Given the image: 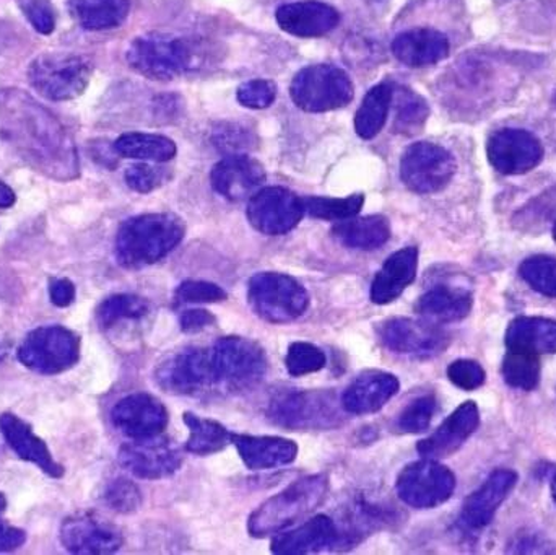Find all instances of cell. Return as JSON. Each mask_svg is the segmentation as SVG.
<instances>
[{
    "mask_svg": "<svg viewBox=\"0 0 556 555\" xmlns=\"http://www.w3.org/2000/svg\"><path fill=\"white\" fill-rule=\"evenodd\" d=\"M0 143L49 178L78 176V153L71 134L45 106L20 90H0Z\"/></svg>",
    "mask_w": 556,
    "mask_h": 555,
    "instance_id": "1",
    "label": "cell"
},
{
    "mask_svg": "<svg viewBox=\"0 0 556 555\" xmlns=\"http://www.w3.org/2000/svg\"><path fill=\"white\" fill-rule=\"evenodd\" d=\"M186 225L169 212L127 218L116 235V260L126 269H142L159 263L179 247Z\"/></svg>",
    "mask_w": 556,
    "mask_h": 555,
    "instance_id": "2",
    "label": "cell"
},
{
    "mask_svg": "<svg viewBox=\"0 0 556 555\" xmlns=\"http://www.w3.org/2000/svg\"><path fill=\"white\" fill-rule=\"evenodd\" d=\"M329 492V479L324 475L304 476L291 482L280 494L264 502L248 521L253 538L280 533L301 518L316 510Z\"/></svg>",
    "mask_w": 556,
    "mask_h": 555,
    "instance_id": "3",
    "label": "cell"
},
{
    "mask_svg": "<svg viewBox=\"0 0 556 555\" xmlns=\"http://www.w3.org/2000/svg\"><path fill=\"white\" fill-rule=\"evenodd\" d=\"M342 400L329 390H285L270 400L267 416L290 430H329L342 424Z\"/></svg>",
    "mask_w": 556,
    "mask_h": 555,
    "instance_id": "4",
    "label": "cell"
},
{
    "mask_svg": "<svg viewBox=\"0 0 556 555\" xmlns=\"http://www.w3.org/2000/svg\"><path fill=\"white\" fill-rule=\"evenodd\" d=\"M211 352L215 388L225 393L254 390L266 377V351L251 339L228 336L218 339Z\"/></svg>",
    "mask_w": 556,
    "mask_h": 555,
    "instance_id": "5",
    "label": "cell"
},
{
    "mask_svg": "<svg viewBox=\"0 0 556 555\" xmlns=\"http://www.w3.org/2000/svg\"><path fill=\"white\" fill-rule=\"evenodd\" d=\"M127 64L143 77L169 81L194 64V52L185 39L168 33H147L130 42Z\"/></svg>",
    "mask_w": 556,
    "mask_h": 555,
    "instance_id": "6",
    "label": "cell"
},
{
    "mask_svg": "<svg viewBox=\"0 0 556 555\" xmlns=\"http://www.w3.org/2000/svg\"><path fill=\"white\" fill-rule=\"evenodd\" d=\"M248 299L260 318L273 325H287L309 308L306 289L287 274L261 273L250 280Z\"/></svg>",
    "mask_w": 556,
    "mask_h": 555,
    "instance_id": "7",
    "label": "cell"
},
{
    "mask_svg": "<svg viewBox=\"0 0 556 555\" xmlns=\"http://www.w3.org/2000/svg\"><path fill=\"white\" fill-rule=\"evenodd\" d=\"M291 98L306 113L340 110L353 100V84L342 68L314 64L301 68L290 87Z\"/></svg>",
    "mask_w": 556,
    "mask_h": 555,
    "instance_id": "8",
    "label": "cell"
},
{
    "mask_svg": "<svg viewBox=\"0 0 556 555\" xmlns=\"http://www.w3.org/2000/svg\"><path fill=\"white\" fill-rule=\"evenodd\" d=\"M90 59L77 54H42L29 64V85L51 101L80 97L90 84Z\"/></svg>",
    "mask_w": 556,
    "mask_h": 555,
    "instance_id": "9",
    "label": "cell"
},
{
    "mask_svg": "<svg viewBox=\"0 0 556 555\" xmlns=\"http://www.w3.org/2000/svg\"><path fill=\"white\" fill-rule=\"evenodd\" d=\"M16 355L20 364L36 374H64L80 358V339L64 326H42L23 339Z\"/></svg>",
    "mask_w": 556,
    "mask_h": 555,
    "instance_id": "10",
    "label": "cell"
},
{
    "mask_svg": "<svg viewBox=\"0 0 556 555\" xmlns=\"http://www.w3.org/2000/svg\"><path fill=\"white\" fill-rule=\"evenodd\" d=\"M395 489L405 505L428 510L450 501L456 489V476L437 459L424 458L402 469Z\"/></svg>",
    "mask_w": 556,
    "mask_h": 555,
    "instance_id": "11",
    "label": "cell"
},
{
    "mask_svg": "<svg viewBox=\"0 0 556 555\" xmlns=\"http://www.w3.org/2000/svg\"><path fill=\"white\" fill-rule=\"evenodd\" d=\"M456 173V159L444 147L417 142L405 150L401 160L402 182L417 194L443 191Z\"/></svg>",
    "mask_w": 556,
    "mask_h": 555,
    "instance_id": "12",
    "label": "cell"
},
{
    "mask_svg": "<svg viewBox=\"0 0 556 555\" xmlns=\"http://www.w3.org/2000/svg\"><path fill=\"white\" fill-rule=\"evenodd\" d=\"M160 390L176 396H199L215 387L212 352L207 349H188L169 355L155 370Z\"/></svg>",
    "mask_w": 556,
    "mask_h": 555,
    "instance_id": "13",
    "label": "cell"
},
{
    "mask_svg": "<svg viewBox=\"0 0 556 555\" xmlns=\"http://www.w3.org/2000/svg\"><path fill=\"white\" fill-rule=\"evenodd\" d=\"M376 332L386 349L408 357H434L450 345L447 332L427 319L391 318L381 323Z\"/></svg>",
    "mask_w": 556,
    "mask_h": 555,
    "instance_id": "14",
    "label": "cell"
},
{
    "mask_svg": "<svg viewBox=\"0 0 556 555\" xmlns=\"http://www.w3.org/2000/svg\"><path fill=\"white\" fill-rule=\"evenodd\" d=\"M121 466L130 475L146 481H159L176 475L181 469L185 456L168 437H150L126 443L119 450Z\"/></svg>",
    "mask_w": 556,
    "mask_h": 555,
    "instance_id": "15",
    "label": "cell"
},
{
    "mask_svg": "<svg viewBox=\"0 0 556 555\" xmlns=\"http://www.w3.org/2000/svg\"><path fill=\"white\" fill-rule=\"evenodd\" d=\"M304 214L303 199L281 186L261 188L248 202V220L269 237L293 230Z\"/></svg>",
    "mask_w": 556,
    "mask_h": 555,
    "instance_id": "16",
    "label": "cell"
},
{
    "mask_svg": "<svg viewBox=\"0 0 556 555\" xmlns=\"http://www.w3.org/2000/svg\"><path fill=\"white\" fill-rule=\"evenodd\" d=\"M486 155L502 175H525L544 159L541 140L525 129H502L490 137Z\"/></svg>",
    "mask_w": 556,
    "mask_h": 555,
    "instance_id": "17",
    "label": "cell"
},
{
    "mask_svg": "<svg viewBox=\"0 0 556 555\" xmlns=\"http://www.w3.org/2000/svg\"><path fill=\"white\" fill-rule=\"evenodd\" d=\"M61 543L68 553L113 554L124 544L119 528L93 514H75L61 525Z\"/></svg>",
    "mask_w": 556,
    "mask_h": 555,
    "instance_id": "18",
    "label": "cell"
},
{
    "mask_svg": "<svg viewBox=\"0 0 556 555\" xmlns=\"http://www.w3.org/2000/svg\"><path fill=\"white\" fill-rule=\"evenodd\" d=\"M168 411L152 394L136 393L117 401L111 411V422L129 439L162 436L168 426Z\"/></svg>",
    "mask_w": 556,
    "mask_h": 555,
    "instance_id": "19",
    "label": "cell"
},
{
    "mask_svg": "<svg viewBox=\"0 0 556 555\" xmlns=\"http://www.w3.org/2000/svg\"><path fill=\"white\" fill-rule=\"evenodd\" d=\"M212 186L231 202L251 199L266 182V169L253 156L227 155L212 168Z\"/></svg>",
    "mask_w": 556,
    "mask_h": 555,
    "instance_id": "20",
    "label": "cell"
},
{
    "mask_svg": "<svg viewBox=\"0 0 556 555\" xmlns=\"http://www.w3.org/2000/svg\"><path fill=\"white\" fill-rule=\"evenodd\" d=\"M480 426L479 407L473 401L460 404L430 437L418 443L424 458H450L476 433Z\"/></svg>",
    "mask_w": 556,
    "mask_h": 555,
    "instance_id": "21",
    "label": "cell"
},
{
    "mask_svg": "<svg viewBox=\"0 0 556 555\" xmlns=\"http://www.w3.org/2000/svg\"><path fill=\"white\" fill-rule=\"evenodd\" d=\"M518 482L511 469H496L486 481L469 495L460 512V521L470 530H482L495 518L496 510L508 499Z\"/></svg>",
    "mask_w": 556,
    "mask_h": 555,
    "instance_id": "22",
    "label": "cell"
},
{
    "mask_svg": "<svg viewBox=\"0 0 556 555\" xmlns=\"http://www.w3.org/2000/svg\"><path fill=\"white\" fill-rule=\"evenodd\" d=\"M278 26L298 38H319L336 29L340 15L329 3L300 0L285 3L276 12Z\"/></svg>",
    "mask_w": 556,
    "mask_h": 555,
    "instance_id": "23",
    "label": "cell"
},
{
    "mask_svg": "<svg viewBox=\"0 0 556 555\" xmlns=\"http://www.w3.org/2000/svg\"><path fill=\"white\" fill-rule=\"evenodd\" d=\"M397 377L388 371L369 370L356 377L342 394L346 414L368 416L381 411L399 393Z\"/></svg>",
    "mask_w": 556,
    "mask_h": 555,
    "instance_id": "24",
    "label": "cell"
},
{
    "mask_svg": "<svg viewBox=\"0 0 556 555\" xmlns=\"http://www.w3.org/2000/svg\"><path fill=\"white\" fill-rule=\"evenodd\" d=\"M231 443L251 471H264V469L291 465L298 456L296 443L283 437L231 433Z\"/></svg>",
    "mask_w": 556,
    "mask_h": 555,
    "instance_id": "25",
    "label": "cell"
},
{
    "mask_svg": "<svg viewBox=\"0 0 556 555\" xmlns=\"http://www.w3.org/2000/svg\"><path fill=\"white\" fill-rule=\"evenodd\" d=\"M392 54L408 67H427L450 55V39L431 28H415L395 36Z\"/></svg>",
    "mask_w": 556,
    "mask_h": 555,
    "instance_id": "26",
    "label": "cell"
},
{
    "mask_svg": "<svg viewBox=\"0 0 556 555\" xmlns=\"http://www.w3.org/2000/svg\"><path fill=\"white\" fill-rule=\"evenodd\" d=\"M418 270V250L402 248L386 260L371 283V302L389 305L414 283Z\"/></svg>",
    "mask_w": 556,
    "mask_h": 555,
    "instance_id": "27",
    "label": "cell"
},
{
    "mask_svg": "<svg viewBox=\"0 0 556 555\" xmlns=\"http://www.w3.org/2000/svg\"><path fill=\"white\" fill-rule=\"evenodd\" d=\"M0 432L10 449L23 459L38 466L42 472L59 479L64 476V468L54 462L48 445L33 433L31 427L23 422L15 414H3L0 417Z\"/></svg>",
    "mask_w": 556,
    "mask_h": 555,
    "instance_id": "28",
    "label": "cell"
},
{
    "mask_svg": "<svg viewBox=\"0 0 556 555\" xmlns=\"http://www.w3.org/2000/svg\"><path fill=\"white\" fill-rule=\"evenodd\" d=\"M339 531L336 521L327 515H317L296 530L280 534L270 544L278 555L316 554L337 547Z\"/></svg>",
    "mask_w": 556,
    "mask_h": 555,
    "instance_id": "29",
    "label": "cell"
},
{
    "mask_svg": "<svg viewBox=\"0 0 556 555\" xmlns=\"http://www.w3.org/2000/svg\"><path fill=\"white\" fill-rule=\"evenodd\" d=\"M472 305L473 297L470 290L450 286V283H440L418 299L415 310L427 321L447 325V323H457L467 318Z\"/></svg>",
    "mask_w": 556,
    "mask_h": 555,
    "instance_id": "30",
    "label": "cell"
},
{
    "mask_svg": "<svg viewBox=\"0 0 556 555\" xmlns=\"http://www.w3.org/2000/svg\"><path fill=\"white\" fill-rule=\"evenodd\" d=\"M508 351L526 354H556V321L541 316H519L506 329Z\"/></svg>",
    "mask_w": 556,
    "mask_h": 555,
    "instance_id": "31",
    "label": "cell"
},
{
    "mask_svg": "<svg viewBox=\"0 0 556 555\" xmlns=\"http://www.w3.org/2000/svg\"><path fill=\"white\" fill-rule=\"evenodd\" d=\"M332 235L339 243L352 250H378L391 238V222L384 215L353 217L339 222L332 228Z\"/></svg>",
    "mask_w": 556,
    "mask_h": 555,
    "instance_id": "32",
    "label": "cell"
},
{
    "mask_svg": "<svg viewBox=\"0 0 556 555\" xmlns=\"http://www.w3.org/2000/svg\"><path fill=\"white\" fill-rule=\"evenodd\" d=\"M72 18L88 31L117 28L130 12L129 0H68Z\"/></svg>",
    "mask_w": 556,
    "mask_h": 555,
    "instance_id": "33",
    "label": "cell"
},
{
    "mask_svg": "<svg viewBox=\"0 0 556 555\" xmlns=\"http://www.w3.org/2000/svg\"><path fill=\"white\" fill-rule=\"evenodd\" d=\"M117 155L124 159L142 160V162L166 163L175 159L178 149L172 139L159 134H123L114 142Z\"/></svg>",
    "mask_w": 556,
    "mask_h": 555,
    "instance_id": "34",
    "label": "cell"
},
{
    "mask_svg": "<svg viewBox=\"0 0 556 555\" xmlns=\"http://www.w3.org/2000/svg\"><path fill=\"white\" fill-rule=\"evenodd\" d=\"M392 85L384 81L375 85L363 98L355 116V130L362 139H375L381 133L392 106Z\"/></svg>",
    "mask_w": 556,
    "mask_h": 555,
    "instance_id": "35",
    "label": "cell"
},
{
    "mask_svg": "<svg viewBox=\"0 0 556 555\" xmlns=\"http://www.w3.org/2000/svg\"><path fill=\"white\" fill-rule=\"evenodd\" d=\"M182 420L189 429L186 450L192 455H214L231 443V433L217 420L205 419L192 413H185Z\"/></svg>",
    "mask_w": 556,
    "mask_h": 555,
    "instance_id": "36",
    "label": "cell"
},
{
    "mask_svg": "<svg viewBox=\"0 0 556 555\" xmlns=\"http://www.w3.org/2000/svg\"><path fill=\"white\" fill-rule=\"evenodd\" d=\"M392 104L395 106L394 130L402 136H415L427 123L430 108L420 94L407 87L392 91Z\"/></svg>",
    "mask_w": 556,
    "mask_h": 555,
    "instance_id": "37",
    "label": "cell"
},
{
    "mask_svg": "<svg viewBox=\"0 0 556 555\" xmlns=\"http://www.w3.org/2000/svg\"><path fill=\"white\" fill-rule=\"evenodd\" d=\"M150 303L134 293H116L108 297L97 310L98 325L103 329L113 328L121 321H134L149 315Z\"/></svg>",
    "mask_w": 556,
    "mask_h": 555,
    "instance_id": "38",
    "label": "cell"
},
{
    "mask_svg": "<svg viewBox=\"0 0 556 555\" xmlns=\"http://www.w3.org/2000/svg\"><path fill=\"white\" fill-rule=\"evenodd\" d=\"M556 222V186L542 192L538 198L529 201L521 211L516 212L513 225L526 234H539L547 225Z\"/></svg>",
    "mask_w": 556,
    "mask_h": 555,
    "instance_id": "39",
    "label": "cell"
},
{
    "mask_svg": "<svg viewBox=\"0 0 556 555\" xmlns=\"http://www.w3.org/2000/svg\"><path fill=\"white\" fill-rule=\"evenodd\" d=\"M502 370L506 383L516 390H535L541 381L542 368L539 355L508 351L503 361Z\"/></svg>",
    "mask_w": 556,
    "mask_h": 555,
    "instance_id": "40",
    "label": "cell"
},
{
    "mask_svg": "<svg viewBox=\"0 0 556 555\" xmlns=\"http://www.w3.org/2000/svg\"><path fill=\"white\" fill-rule=\"evenodd\" d=\"M304 212L320 220H349L356 217L365 204V195L352 194L349 198H320L311 195L303 199Z\"/></svg>",
    "mask_w": 556,
    "mask_h": 555,
    "instance_id": "41",
    "label": "cell"
},
{
    "mask_svg": "<svg viewBox=\"0 0 556 555\" xmlns=\"http://www.w3.org/2000/svg\"><path fill=\"white\" fill-rule=\"evenodd\" d=\"M519 274L535 292L556 299V257L547 254L528 257L519 267Z\"/></svg>",
    "mask_w": 556,
    "mask_h": 555,
    "instance_id": "42",
    "label": "cell"
},
{
    "mask_svg": "<svg viewBox=\"0 0 556 555\" xmlns=\"http://www.w3.org/2000/svg\"><path fill=\"white\" fill-rule=\"evenodd\" d=\"M327 357L323 349L311 342H293L288 348L285 367L291 377H304L316 374L326 367Z\"/></svg>",
    "mask_w": 556,
    "mask_h": 555,
    "instance_id": "43",
    "label": "cell"
},
{
    "mask_svg": "<svg viewBox=\"0 0 556 555\" xmlns=\"http://www.w3.org/2000/svg\"><path fill=\"white\" fill-rule=\"evenodd\" d=\"M437 398L433 394H425L412 401L399 416V430L404 433L427 432L437 413Z\"/></svg>",
    "mask_w": 556,
    "mask_h": 555,
    "instance_id": "44",
    "label": "cell"
},
{
    "mask_svg": "<svg viewBox=\"0 0 556 555\" xmlns=\"http://www.w3.org/2000/svg\"><path fill=\"white\" fill-rule=\"evenodd\" d=\"M103 501L111 510L127 515L139 510L142 505V494L129 479L117 478L104 489Z\"/></svg>",
    "mask_w": 556,
    "mask_h": 555,
    "instance_id": "45",
    "label": "cell"
},
{
    "mask_svg": "<svg viewBox=\"0 0 556 555\" xmlns=\"http://www.w3.org/2000/svg\"><path fill=\"white\" fill-rule=\"evenodd\" d=\"M212 143L227 155H243L247 150L253 149L254 136L238 124H220L212 134Z\"/></svg>",
    "mask_w": 556,
    "mask_h": 555,
    "instance_id": "46",
    "label": "cell"
},
{
    "mask_svg": "<svg viewBox=\"0 0 556 555\" xmlns=\"http://www.w3.org/2000/svg\"><path fill=\"white\" fill-rule=\"evenodd\" d=\"M127 186L140 194H149L169 179V172L152 163L140 162L126 169Z\"/></svg>",
    "mask_w": 556,
    "mask_h": 555,
    "instance_id": "47",
    "label": "cell"
},
{
    "mask_svg": "<svg viewBox=\"0 0 556 555\" xmlns=\"http://www.w3.org/2000/svg\"><path fill=\"white\" fill-rule=\"evenodd\" d=\"M227 292L217 283L205 280H186L176 289L175 300L178 305H199V303H220L227 300Z\"/></svg>",
    "mask_w": 556,
    "mask_h": 555,
    "instance_id": "48",
    "label": "cell"
},
{
    "mask_svg": "<svg viewBox=\"0 0 556 555\" xmlns=\"http://www.w3.org/2000/svg\"><path fill=\"white\" fill-rule=\"evenodd\" d=\"M277 98V87L274 81L256 78V80L244 81L238 88V101L250 110H266L273 106Z\"/></svg>",
    "mask_w": 556,
    "mask_h": 555,
    "instance_id": "49",
    "label": "cell"
},
{
    "mask_svg": "<svg viewBox=\"0 0 556 555\" xmlns=\"http://www.w3.org/2000/svg\"><path fill=\"white\" fill-rule=\"evenodd\" d=\"M447 378L454 387L464 391L479 390L486 380L485 370L479 362L459 358L447 367Z\"/></svg>",
    "mask_w": 556,
    "mask_h": 555,
    "instance_id": "50",
    "label": "cell"
},
{
    "mask_svg": "<svg viewBox=\"0 0 556 555\" xmlns=\"http://www.w3.org/2000/svg\"><path fill=\"white\" fill-rule=\"evenodd\" d=\"M33 28L41 35H51L55 28V13L49 0H16Z\"/></svg>",
    "mask_w": 556,
    "mask_h": 555,
    "instance_id": "51",
    "label": "cell"
},
{
    "mask_svg": "<svg viewBox=\"0 0 556 555\" xmlns=\"http://www.w3.org/2000/svg\"><path fill=\"white\" fill-rule=\"evenodd\" d=\"M7 499L0 492V553H10V551L18 550L25 544L26 533L20 528L12 527L3 520L5 514Z\"/></svg>",
    "mask_w": 556,
    "mask_h": 555,
    "instance_id": "52",
    "label": "cell"
},
{
    "mask_svg": "<svg viewBox=\"0 0 556 555\" xmlns=\"http://www.w3.org/2000/svg\"><path fill=\"white\" fill-rule=\"evenodd\" d=\"M215 321L217 319L207 310L194 308L182 313L181 318H179V326H181V331L186 332V335H195V332L211 328V326L215 325Z\"/></svg>",
    "mask_w": 556,
    "mask_h": 555,
    "instance_id": "53",
    "label": "cell"
},
{
    "mask_svg": "<svg viewBox=\"0 0 556 555\" xmlns=\"http://www.w3.org/2000/svg\"><path fill=\"white\" fill-rule=\"evenodd\" d=\"M75 286L68 279H52L49 283V297L59 308L72 305L75 300Z\"/></svg>",
    "mask_w": 556,
    "mask_h": 555,
    "instance_id": "54",
    "label": "cell"
},
{
    "mask_svg": "<svg viewBox=\"0 0 556 555\" xmlns=\"http://www.w3.org/2000/svg\"><path fill=\"white\" fill-rule=\"evenodd\" d=\"M16 195L12 188L0 181V209H9L15 204Z\"/></svg>",
    "mask_w": 556,
    "mask_h": 555,
    "instance_id": "55",
    "label": "cell"
},
{
    "mask_svg": "<svg viewBox=\"0 0 556 555\" xmlns=\"http://www.w3.org/2000/svg\"><path fill=\"white\" fill-rule=\"evenodd\" d=\"M552 497H554L556 504V472L554 479H552Z\"/></svg>",
    "mask_w": 556,
    "mask_h": 555,
    "instance_id": "56",
    "label": "cell"
},
{
    "mask_svg": "<svg viewBox=\"0 0 556 555\" xmlns=\"http://www.w3.org/2000/svg\"><path fill=\"white\" fill-rule=\"evenodd\" d=\"M552 234H554V240H555V243H556V222L554 224V227H552Z\"/></svg>",
    "mask_w": 556,
    "mask_h": 555,
    "instance_id": "57",
    "label": "cell"
},
{
    "mask_svg": "<svg viewBox=\"0 0 556 555\" xmlns=\"http://www.w3.org/2000/svg\"><path fill=\"white\" fill-rule=\"evenodd\" d=\"M365 2H368V3H376V2H382V0H365Z\"/></svg>",
    "mask_w": 556,
    "mask_h": 555,
    "instance_id": "58",
    "label": "cell"
}]
</instances>
